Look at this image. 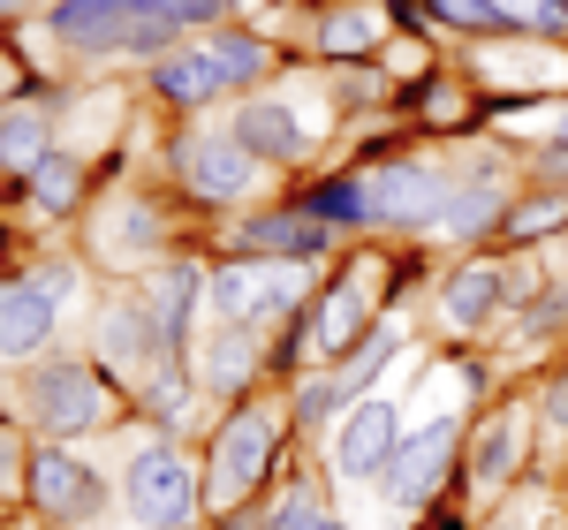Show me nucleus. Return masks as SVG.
Listing matches in <instances>:
<instances>
[{
    "label": "nucleus",
    "mask_w": 568,
    "mask_h": 530,
    "mask_svg": "<svg viewBox=\"0 0 568 530\" xmlns=\"http://www.w3.org/2000/svg\"><path fill=\"white\" fill-rule=\"evenodd\" d=\"M213 23H227L220 0H53L39 16L45 45L69 69H114V61H168L175 45L205 39Z\"/></svg>",
    "instance_id": "nucleus-1"
},
{
    "label": "nucleus",
    "mask_w": 568,
    "mask_h": 530,
    "mask_svg": "<svg viewBox=\"0 0 568 530\" xmlns=\"http://www.w3.org/2000/svg\"><path fill=\"white\" fill-rule=\"evenodd\" d=\"M296 440V425H288V395H251L235 401V409H220L213 432H205V523H235V516H251L273 478H281V447Z\"/></svg>",
    "instance_id": "nucleus-2"
},
{
    "label": "nucleus",
    "mask_w": 568,
    "mask_h": 530,
    "mask_svg": "<svg viewBox=\"0 0 568 530\" xmlns=\"http://www.w3.org/2000/svg\"><path fill=\"white\" fill-rule=\"evenodd\" d=\"M334 122H342V99L318 69H288L281 84L251 91L227 106V130L251 144V160L273 167V175H304L311 160L334 144Z\"/></svg>",
    "instance_id": "nucleus-3"
},
{
    "label": "nucleus",
    "mask_w": 568,
    "mask_h": 530,
    "mask_svg": "<svg viewBox=\"0 0 568 530\" xmlns=\"http://www.w3.org/2000/svg\"><path fill=\"white\" fill-rule=\"evenodd\" d=\"M8 401H16V417L31 425V440H53V447H84V440H99L122 409H136V401L91 364V349L39 356L31 371H16Z\"/></svg>",
    "instance_id": "nucleus-4"
},
{
    "label": "nucleus",
    "mask_w": 568,
    "mask_h": 530,
    "mask_svg": "<svg viewBox=\"0 0 568 530\" xmlns=\"http://www.w3.org/2000/svg\"><path fill=\"white\" fill-rule=\"evenodd\" d=\"M168 190H175L190 213H205V221H243V213H258L273 205V167L251 160V144L227 130H205V122H182L168 136Z\"/></svg>",
    "instance_id": "nucleus-5"
},
{
    "label": "nucleus",
    "mask_w": 568,
    "mask_h": 530,
    "mask_svg": "<svg viewBox=\"0 0 568 530\" xmlns=\"http://www.w3.org/2000/svg\"><path fill=\"white\" fill-rule=\"evenodd\" d=\"M77 235H84V265L99 281H144L152 265L175 258V205L144 182H114L91 197Z\"/></svg>",
    "instance_id": "nucleus-6"
},
{
    "label": "nucleus",
    "mask_w": 568,
    "mask_h": 530,
    "mask_svg": "<svg viewBox=\"0 0 568 530\" xmlns=\"http://www.w3.org/2000/svg\"><path fill=\"white\" fill-rule=\"evenodd\" d=\"M538 273L546 258H516V251H463V258L439 273L433 288V318L439 334H455V342H500V326L516 318L530 288H538Z\"/></svg>",
    "instance_id": "nucleus-7"
},
{
    "label": "nucleus",
    "mask_w": 568,
    "mask_h": 530,
    "mask_svg": "<svg viewBox=\"0 0 568 530\" xmlns=\"http://www.w3.org/2000/svg\"><path fill=\"white\" fill-rule=\"evenodd\" d=\"M114 508H122L130 530H190V523H205V462H197L182 440L144 432V440L122 455V470H114Z\"/></svg>",
    "instance_id": "nucleus-8"
},
{
    "label": "nucleus",
    "mask_w": 568,
    "mask_h": 530,
    "mask_svg": "<svg viewBox=\"0 0 568 530\" xmlns=\"http://www.w3.org/2000/svg\"><path fill=\"white\" fill-rule=\"evenodd\" d=\"M91 364H99L130 401L175 364L168 334H160V310L144 296V281H99V296H91Z\"/></svg>",
    "instance_id": "nucleus-9"
},
{
    "label": "nucleus",
    "mask_w": 568,
    "mask_h": 530,
    "mask_svg": "<svg viewBox=\"0 0 568 530\" xmlns=\"http://www.w3.org/2000/svg\"><path fill=\"white\" fill-rule=\"evenodd\" d=\"M530 447H538V409H530V395H500L493 409H478L470 432H463L455 500H463L470 516H478V508H500V500L530 478Z\"/></svg>",
    "instance_id": "nucleus-10"
},
{
    "label": "nucleus",
    "mask_w": 568,
    "mask_h": 530,
    "mask_svg": "<svg viewBox=\"0 0 568 530\" xmlns=\"http://www.w3.org/2000/svg\"><path fill=\"white\" fill-rule=\"evenodd\" d=\"M372 190V235H402V243H425L447 221V197H455V160L433 152H387L364 167Z\"/></svg>",
    "instance_id": "nucleus-11"
},
{
    "label": "nucleus",
    "mask_w": 568,
    "mask_h": 530,
    "mask_svg": "<svg viewBox=\"0 0 568 530\" xmlns=\"http://www.w3.org/2000/svg\"><path fill=\"white\" fill-rule=\"evenodd\" d=\"M23 516L39 530H91L114 516V478L91 462L84 447H31V478H23Z\"/></svg>",
    "instance_id": "nucleus-12"
},
{
    "label": "nucleus",
    "mask_w": 568,
    "mask_h": 530,
    "mask_svg": "<svg viewBox=\"0 0 568 530\" xmlns=\"http://www.w3.org/2000/svg\"><path fill=\"white\" fill-rule=\"evenodd\" d=\"M455 69L470 77V91L485 99V114H493V106H538V99H561L568 91V45H546V39L508 31V39L463 45Z\"/></svg>",
    "instance_id": "nucleus-13"
},
{
    "label": "nucleus",
    "mask_w": 568,
    "mask_h": 530,
    "mask_svg": "<svg viewBox=\"0 0 568 530\" xmlns=\"http://www.w3.org/2000/svg\"><path fill=\"white\" fill-rule=\"evenodd\" d=\"M463 417L455 409H439L425 425H409L402 447H394L387 478H379V500H387L394 516H433L439 500H455V478H463Z\"/></svg>",
    "instance_id": "nucleus-14"
},
{
    "label": "nucleus",
    "mask_w": 568,
    "mask_h": 530,
    "mask_svg": "<svg viewBox=\"0 0 568 530\" xmlns=\"http://www.w3.org/2000/svg\"><path fill=\"white\" fill-rule=\"evenodd\" d=\"M220 258H258V265H296V273H334V227H318L296 197H273L258 213L220 227Z\"/></svg>",
    "instance_id": "nucleus-15"
},
{
    "label": "nucleus",
    "mask_w": 568,
    "mask_h": 530,
    "mask_svg": "<svg viewBox=\"0 0 568 530\" xmlns=\"http://www.w3.org/2000/svg\"><path fill=\"white\" fill-rule=\"evenodd\" d=\"M190 371H197V387H205L213 409H235V401L273 387V334L265 326H220V318H205V334L190 349Z\"/></svg>",
    "instance_id": "nucleus-16"
},
{
    "label": "nucleus",
    "mask_w": 568,
    "mask_h": 530,
    "mask_svg": "<svg viewBox=\"0 0 568 530\" xmlns=\"http://www.w3.org/2000/svg\"><path fill=\"white\" fill-rule=\"evenodd\" d=\"M402 432H409V425H402V409H394L387 395H364L356 409H342L334 432H326V470H334V486H372L379 492Z\"/></svg>",
    "instance_id": "nucleus-17"
},
{
    "label": "nucleus",
    "mask_w": 568,
    "mask_h": 530,
    "mask_svg": "<svg viewBox=\"0 0 568 530\" xmlns=\"http://www.w3.org/2000/svg\"><path fill=\"white\" fill-rule=\"evenodd\" d=\"M144 296H152V310H160V334H168L175 364H190L197 334H205V318H213V258L175 251L168 265H152V273H144Z\"/></svg>",
    "instance_id": "nucleus-18"
},
{
    "label": "nucleus",
    "mask_w": 568,
    "mask_h": 530,
    "mask_svg": "<svg viewBox=\"0 0 568 530\" xmlns=\"http://www.w3.org/2000/svg\"><path fill=\"white\" fill-rule=\"evenodd\" d=\"M311 61L326 69H356V61H379L394 45V16L379 0H326L318 16H304V39H296Z\"/></svg>",
    "instance_id": "nucleus-19"
},
{
    "label": "nucleus",
    "mask_w": 568,
    "mask_h": 530,
    "mask_svg": "<svg viewBox=\"0 0 568 530\" xmlns=\"http://www.w3.org/2000/svg\"><path fill=\"white\" fill-rule=\"evenodd\" d=\"M61 326H69V310L53 304L23 265L0 273V364H8V371H31L39 356H53Z\"/></svg>",
    "instance_id": "nucleus-20"
},
{
    "label": "nucleus",
    "mask_w": 568,
    "mask_h": 530,
    "mask_svg": "<svg viewBox=\"0 0 568 530\" xmlns=\"http://www.w3.org/2000/svg\"><path fill=\"white\" fill-rule=\"evenodd\" d=\"M144 99L160 106V114H175V122H205L220 99H227V77H220V61L205 53V39L175 45L168 61H152L144 69ZM235 106V99H227Z\"/></svg>",
    "instance_id": "nucleus-21"
},
{
    "label": "nucleus",
    "mask_w": 568,
    "mask_h": 530,
    "mask_svg": "<svg viewBox=\"0 0 568 530\" xmlns=\"http://www.w3.org/2000/svg\"><path fill=\"white\" fill-rule=\"evenodd\" d=\"M205 53H213L220 77H227V99H251V91L288 77V45L273 39V31H258V23H235V16L205 31Z\"/></svg>",
    "instance_id": "nucleus-22"
},
{
    "label": "nucleus",
    "mask_w": 568,
    "mask_h": 530,
    "mask_svg": "<svg viewBox=\"0 0 568 530\" xmlns=\"http://www.w3.org/2000/svg\"><path fill=\"white\" fill-rule=\"evenodd\" d=\"M61 144H69V136H61V114H53L45 99L23 91L16 106H0V182H16V190H23V182L39 175Z\"/></svg>",
    "instance_id": "nucleus-23"
},
{
    "label": "nucleus",
    "mask_w": 568,
    "mask_h": 530,
    "mask_svg": "<svg viewBox=\"0 0 568 530\" xmlns=\"http://www.w3.org/2000/svg\"><path fill=\"white\" fill-rule=\"evenodd\" d=\"M16 197H23V213H31L39 227H77L91 213V197H99V190H91V160L61 144V152H53V160H45Z\"/></svg>",
    "instance_id": "nucleus-24"
},
{
    "label": "nucleus",
    "mask_w": 568,
    "mask_h": 530,
    "mask_svg": "<svg viewBox=\"0 0 568 530\" xmlns=\"http://www.w3.org/2000/svg\"><path fill=\"white\" fill-rule=\"evenodd\" d=\"M561 235H568V182H524V197H516V213H508V227H500L493 251L538 258V251L561 243Z\"/></svg>",
    "instance_id": "nucleus-25"
},
{
    "label": "nucleus",
    "mask_w": 568,
    "mask_h": 530,
    "mask_svg": "<svg viewBox=\"0 0 568 530\" xmlns=\"http://www.w3.org/2000/svg\"><path fill=\"white\" fill-rule=\"evenodd\" d=\"M500 342L524 349V356L561 349V342H568V273H538V288L516 304V318L500 326Z\"/></svg>",
    "instance_id": "nucleus-26"
},
{
    "label": "nucleus",
    "mask_w": 568,
    "mask_h": 530,
    "mask_svg": "<svg viewBox=\"0 0 568 530\" xmlns=\"http://www.w3.org/2000/svg\"><path fill=\"white\" fill-rule=\"evenodd\" d=\"M213 401L197 387V371L190 364H168L144 395H136V417H144V432H160V440H182V432H197V417H205Z\"/></svg>",
    "instance_id": "nucleus-27"
},
{
    "label": "nucleus",
    "mask_w": 568,
    "mask_h": 530,
    "mask_svg": "<svg viewBox=\"0 0 568 530\" xmlns=\"http://www.w3.org/2000/svg\"><path fill=\"white\" fill-rule=\"evenodd\" d=\"M296 205H304L318 227H334V235H372V190H364V167L311 175L304 190H296Z\"/></svg>",
    "instance_id": "nucleus-28"
},
{
    "label": "nucleus",
    "mask_w": 568,
    "mask_h": 530,
    "mask_svg": "<svg viewBox=\"0 0 568 530\" xmlns=\"http://www.w3.org/2000/svg\"><path fill=\"white\" fill-rule=\"evenodd\" d=\"M425 31L455 45H485V39H508V8L500 0H425Z\"/></svg>",
    "instance_id": "nucleus-29"
},
{
    "label": "nucleus",
    "mask_w": 568,
    "mask_h": 530,
    "mask_svg": "<svg viewBox=\"0 0 568 530\" xmlns=\"http://www.w3.org/2000/svg\"><path fill=\"white\" fill-rule=\"evenodd\" d=\"M31 425L16 417V401H0V508H23V478H31Z\"/></svg>",
    "instance_id": "nucleus-30"
},
{
    "label": "nucleus",
    "mask_w": 568,
    "mask_h": 530,
    "mask_svg": "<svg viewBox=\"0 0 568 530\" xmlns=\"http://www.w3.org/2000/svg\"><path fill=\"white\" fill-rule=\"evenodd\" d=\"M530 409H538V432L568 440V364H546V371L530 379Z\"/></svg>",
    "instance_id": "nucleus-31"
},
{
    "label": "nucleus",
    "mask_w": 568,
    "mask_h": 530,
    "mask_svg": "<svg viewBox=\"0 0 568 530\" xmlns=\"http://www.w3.org/2000/svg\"><path fill=\"white\" fill-rule=\"evenodd\" d=\"M16 99H23V53L0 39V106H16Z\"/></svg>",
    "instance_id": "nucleus-32"
},
{
    "label": "nucleus",
    "mask_w": 568,
    "mask_h": 530,
    "mask_svg": "<svg viewBox=\"0 0 568 530\" xmlns=\"http://www.w3.org/2000/svg\"><path fill=\"white\" fill-rule=\"evenodd\" d=\"M53 0H0V31H23V23H39Z\"/></svg>",
    "instance_id": "nucleus-33"
},
{
    "label": "nucleus",
    "mask_w": 568,
    "mask_h": 530,
    "mask_svg": "<svg viewBox=\"0 0 568 530\" xmlns=\"http://www.w3.org/2000/svg\"><path fill=\"white\" fill-rule=\"evenodd\" d=\"M220 8H227V16H235V23H258L265 8H281V0H220Z\"/></svg>",
    "instance_id": "nucleus-34"
},
{
    "label": "nucleus",
    "mask_w": 568,
    "mask_h": 530,
    "mask_svg": "<svg viewBox=\"0 0 568 530\" xmlns=\"http://www.w3.org/2000/svg\"><path fill=\"white\" fill-rule=\"evenodd\" d=\"M485 530H530V523H524V516H500V523H485Z\"/></svg>",
    "instance_id": "nucleus-35"
},
{
    "label": "nucleus",
    "mask_w": 568,
    "mask_h": 530,
    "mask_svg": "<svg viewBox=\"0 0 568 530\" xmlns=\"http://www.w3.org/2000/svg\"><path fill=\"white\" fill-rule=\"evenodd\" d=\"M190 530H213V523H190Z\"/></svg>",
    "instance_id": "nucleus-36"
},
{
    "label": "nucleus",
    "mask_w": 568,
    "mask_h": 530,
    "mask_svg": "<svg viewBox=\"0 0 568 530\" xmlns=\"http://www.w3.org/2000/svg\"><path fill=\"white\" fill-rule=\"evenodd\" d=\"M561 364H568V356H561Z\"/></svg>",
    "instance_id": "nucleus-37"
}]
</instances>
